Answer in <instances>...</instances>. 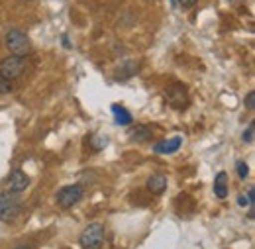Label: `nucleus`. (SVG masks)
<instances>
[{
    "instance_id": "obj_8",
    "label": "nucleus",
    "mask_w": 255,
    "mask_h": 249,
    "mask_svg": "<svg viewBox=\"0 0 255 249\" xmlns=\"http://www.w3.org/2000/svg\"><path fill=\"white\" fill-rule=\"evenodd\" d=\"M181 145H183V137H181V135H175V137H171V139L159 141L153 149H155V153H177V151L181 149Z\"/></svg>"
},
{
    "instance_id": "obj_3",
    "label": "nucleus",
    "mask_w": 255,
    "mask_h": 249,
    "mask_svg": "<svg viewBox=\"0 0 255 249\" xmlns=\"http://www.w3.org/2000/svg\"><path fill=\"white\" fill-rule=\"evenodd\" d=\"M26 57L20 55H8L0 61V77L6 81H14L18 79L24 71H26Z\"/></svg>"
},
{
    "instance_id": "obj_4",
    "label": "nucleus",
    "mask_w": 255,
    "mask_h": 249,
    "mask_svg": "<svg viewBox=\"0 0 255 249\" xmlns=\"http://www.w3.org/2000/svg\"><path fill=\"white\" fill-rule=\"evenodd\" d=\"M79 242L83 249H100L104 244V228L100 224H89Z\"/></svg>"
},
{
    "instance_id": "obj_12",
    "label": "nucleus",
    "mask_w": 255,
    "mask_h": 249,
    "mask_svg": "<svg viewBox=\"0 0 255 249\" xmlns=\"http://www.w3.org/2000/svg\"><path fill=\"white\" fill-rule=\"evenodd\" d=\"M149 137H151V131H149L145 125H137L135 129H131V131H129V139H133V141H139V143H143V141H149Z\"/></svg>"
},
{
    "instance_id": "obj_5",
    "label": "nucleus",
    "mask_w": 255,
    "mask_h": 249,
    "mask_svg": "<svg viewBox=\"0 0 255 249\" xmlns=\"http://www.w3.org/2000/svg\"><path fill=\"white\" fill-rule=\"evenodd\" d=\"M81 198H83V187H81V185L63 187L57 192V196H55V200H57V204H59L61 208H71V206H75L77 202H81Z\"/></svg>"
},
{
    "instance_id": "obj_2",
    "label": "nucleus",
    "mask_w": 255,
    "mask_h": 249,
    "mask_svg": "<svg viewBox=\"0 0 255 249\" xmlns=\"http://www.w3.org/2000/svg\"><path fill=\"white\" fill-rule=\"evenodd\" d=\"M4 43L8 47V51L12 55H20V57H26L32 53V43H30V37L24 33L22 30H12L6 31V37H4Z\"/></svg>"
},
{
    "instance_id": "obj_10",
    "label": "nucleus",
    "mask_w": 255,
    "mask_h": 249,
    "mask_svg": "<svg viewBox=\"0 0 255 249\" xmlns=\"http://www.w3.org/2000/svg\"><path fill=\"white\" fill-rule=\"evenodd\" d=\"M214 194H216L220 200H224V198L228 196V175H226L224 171H220V173L216 175V179H214Z\"/></svg>"
},
{
    "instance_id": "obj_17",
    "label": "nucleus",
    "mask_w": 255,
    "mask_h": 249,
    "mask_svg": "<svg viewBox=\"0 0 255 249\" xmlns=\"http://www.w3.org/2000/svg\"><path fill=\"white\" fill-rule=\"evenodd\" d=\"M246 108L248 110H254L255 108V93H250L246 96Z\"/></svg>"
},
{
    "instance_id": "obj_6",
    "label": "nucleus",
    "mask_w": 255,
    "mask_h": 249,
    "mask_svg": "<svg viewBox=\"0 0 255 249\" xmlns=\"http://www.w3.org/2000/svg\"><path fill=\"white\" fill-rule=\"evenodd\" d=\"M165 100L173 106V108H185L189 104V94H187V87L181 83H175L171 87H167L165 91Z\"/></svg>"
},
{
    "instance_id": "obj_11",
    "label": "nucleus",
    "mask_w": 255,
    "mask_h": 249,
    "mask_svg": "<svg viewBox=\"0 0 255 249\" xmlns=\"http://www.w3.org/2000/svg\"><path fill=\"white\" fill-rule=\"evenodd\" d=\"M112 114H114L116 124H120V125L131 124V114L128 112L126 108H122V106H118V104H112Z\"/></svg>"
},
{
    "instance_id": "obj_7",
    "label": "nucleus",
    "mask_w": 255,
    "mask_h": 249,
    "mask_svg": "<svg viewBox=\"0 0 255 249\" xmlns=\"http://www.w3.org/2000/svg\"><path fill=\"white\" fill-rule=\"evenodd\" d=\"M30 185V177L24 173V171H20V169H16L10 177H8V181H6V190L8 192H14V194H22L26 188Z\"/></svg>"
},
{
    "instance_id": "obj_13",
    "label": "nucleus",
    "mask_w": 255,
    "mask_h": 249,
    "mask_svg": "<svg viewBox=\"0 0 255 249\" xmlns=\"http://www.w3.org/2000/svg\"><path fill=\"white\" fill-rule=\"evenodd\" d=\"M106 143H108V137H106V135H100V133L91 135V139H89V147H91L93 151H102V149L106 147Z\"/></svg>"
},
{
    "instance_id": "obj_15",
    "label": "nucleus",
    "mask_w": 255,
    "mask_h": 249,
    "mask_svg": "<svg viewBox=\"0 0 255 249\" xmlns=\"http://www.w3.org/2000/svg\"><path fill=\"white\" fill-rule=\"evenodd\" d=\"M254 131H255V125L250 124L248 129L244 131V141H246V143H254Z\"/></svg>"
},
{
    "instance_id": "obj_20",
    "label": "nucleus",
    "mask_w": 255,
    "mask_h": 249,
    "mask_svg": "<svg viewBox=\"0 0 255 249\" xmlns=\"http://www.w3.org/2000/svg\"><path fill=\"white\" fill-rule=\"evenodd\" d=\"M248 198H250V202L254 204V200H255V190H254V188H250V190H248Z\"/></svg>"
},
{
    "instance_id": "obj_19",
    "label": "nucleus",
    "mask_w": 255,
    "mask_h": 249,
    "mask_svg": "<svg viewBox=\"0 0 255 249\" xmlns=\"http://www.w3.org/2000/svg\"><path fill=\"white\" fill-rule=\"evenodd\" d=\"M198 0H179V4H181V8H185V10H189V8H192L194 4H196Z\"/></svg>"
},
{
    "instance_id": "obj_18",
    "label": "nucleus",
    "mask_w": 255,
    "mask_h": 249,
    "mask_svg": "<svg viewBox=\"0 0 255 249\" xmlns=\"http://www.w3.org/2000/svg\"><path fill=\"white\" fill-rule=\"evenodd\" d=\"M238 204H240L242 208H246V206H254V204L250 202V198H248V196H244V194H240V196H238Z\"/></svg>"
},
{
    "instance_id": "obj_9",
    "label": "nucleus",
    "mask_w": 255,
    "mask_h": 249,
    "mask_svg": "<svg viewBox=\"0 0 255 249\" xmlns=\"http://www.w3.org/2000/svg\"><path fill=\"white\" fill-rule=\"evenodd\" d=\"M165 188H167V177H165V175L157 173V175H151V177L147 179V190H149V192L161 194Z\"/></svg>"
},
{
    "instance_id": "obj_16",
    "label": "nucleus",
    "mask_w": 255,
    "mask_h": 249,
    "mask_svg": "<svg viewBox=\"0 0 255 249\" xmlns=\"http://www.w3.org/2000/svg\"><path fill=\"white\" fill-rule=\"evenodd\" d=\"M10 91H12L10 81H6V79H2V77H0V94H8Z\"/></svg>"
},
{
    "instance_id": "obj_1",
    "label": "nucleus",
    "mask_w": 255,
    "mask_h": 249,
    "mask_svg": "<svg viewBox=\"0 0 255 249\" xmlns=\"http://www.w3.org/2000/svg\"><path fill=\"white\" fill-rule=\"evenodd\" d=\"M22 212V200L14 192H0V222L10 224L16 222Z\"/></svg>"
},
{
    "instance_id": "obj_21",
    "label": "nucleus",
    "mask_w": 255,
    "mask_h": 249,
    "mask_svg": "<svg viewBox=\"0 0 255 249\" xmlns=\"http://www.w3.org/2000/svg\"><path fill=\"white\" fill-rule=\"evenodd\" d=\"M16 249H32V248H30V246H26V244H22V246H18Z\"/></svg>"
},
{
    "instance_id": "obj_14",
    "label": "nucleus",
    "mask_w": 255,
    "mask_h": 249,
    "mask_svg": "<svg viewBox=\"0 0 255 249\" xmlns=\"http://www.w3.org/2000/svg\"><path fill=\"white\" fill-rule=\"evenodd\" d=\"M236 169H238V177H240V179H248V175H250V167H248L244 161H240V163L236 165Z\"/></svg>"
}]
</instances>
